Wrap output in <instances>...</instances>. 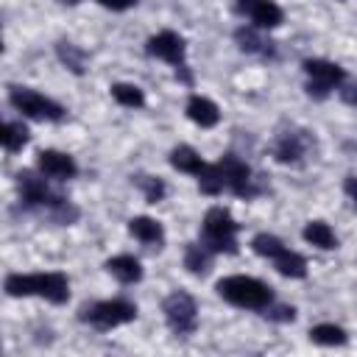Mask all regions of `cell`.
I'll return each instance as SVG.
<instances>
[{
	"label": "cell",
	"mask_w": 357,
	"mask_h": 357,
	"mask_svg": "<svg viewBox=\"0 0 357 357\" xmlns=\"http://www.w3.org/2000/svg\"><path fill=\"white\" fill-rule=\"evenodd\" d=\"M47 176H42L39 170H20L17 173V192H20V204L31 212H45L50 220L70 226L78 220V206L73 201H67L64 195L53 192L45 181Z\"/></svg>",
	"instance_id": "obj_1"
},
{
	"label": "cell",
	"mask_w": 357,
	"mask_h": 357,
	"mask_svg": "<svg viewBox=\"0 0 357 357\" xmlns=\"http://www.w3.org/2000/svg\"><path fill=\"white\" fill-rule=\"evenodd\" d=\"M6 296L25 298L36 296L50 304H67L70 301V279L61 271H42V273H8L3 282Z\"/></svg>",
	"instance_id": "obj_2"
},
{
	"label": "cell",
	"mask_w": 357,
	"mask_h": 357,
	"mask_svg": "<svg viewBox=\"0 0 357 357\" xmlns=\"http://www.w3.org/2000/svg\"><path fill=\"white\" fill-rule=\"evenodd\" d=\"M215 290L226 304L240 307V310H254V312H262L273 301V287L265 284L262 279L245 276V273H234V276L218 279Z\"/></svg>",
	"instance_id": "obj_3"
},
{
	"label": "cell",
	"mask_w": 357,
	"mask_h": 357,
	"mask_svg": "<svg viewBox=\"0 0 357 357\" xmlns=\"http://www.w3.org/2000/svg\"><path fill=\"white\" fill-rule=\"evenodd\" d=\"M240 223L231 218L229 209L223 206H209L204 220H201V243L212 251V254H237L240 243Z\"/></svg>",
	"instance_id": "obj_4"
},
{
	"label": "cell",
	"mask_w": 357,
	"mask_h": 357,
	"mask_svg": "<svg viewBox=\"0 0 357 357\" xmlns=\"http://www.w3.org/2000/svg\"><path fill=\"white\" fill-rule=\"evenodd\" d=\"M137 304L128 301V298H103V301H92V304H84L78 310V321L81 324H89L92 329L98 332H112L117 326H126L137 318Z\"/></svg>",
	"instance_id": "obj_5"
},
{
	"label": "cell",
	"mask_w": 357,
	"mask_h": 357,
	"mask_svg": "<svg viewBox=\"0 0 357 357\" xmlns=\"http://www.w3.org/2000/svg\"><path fill=\"white\" fill-rule=\"evenodd\" d=\"M145 53L151 59H159V61L170 64L173 73H176V78L181 84L192 86V73H190V64H187V45H184V39L176 31H159V33L148 36Z\"/></svg>",
	"instance_id": "obj_6"
},
{
	"label": "cell",
	"mask_w": 357,
	"mask_h": 357,
	"mask_svg": "<svg viewBox=\"0 0 357 357\" xmlns=\"http://www.w3.org/2000/svg\"><path fill=\"white\" fill-rule=\"evenodd\" d=\"M8 103L28 120L39 123H61L67 117V109L56 103L53 98L31 89V86H8Z\"/></svg>",
	"instance_id": "obj_7"
},
{
	"label": "cell",
	"mask_w": 357,
	"mask_h": 357,
	"mask_svg": "<svg viewBox=\"0 0 357 357\" xmlns=\"http://www.w3.org/2000/svg\"><path fill=\"white\" fill-rule=\"evenodd\" d=\"M162 315L176 337H187L198 329V301L187 290H173L162 301Z\"/></svg>",
	"instance_id": "obj_8"
},
{
	"label": "cell",
	"mask_w": 357,
	"mask_h": 357,
	"mask_svg": "<svg viewBox=\"0 0 357 357\" xmlns=\"http://www.w3.org/2000/svg\"><path fill=\"white\" fill-rule=\"evenodd\" d=\"M301 70L307 75V95L315 100L329 98L332 89H340L346 84V70L329 59H304Z\"/></svg>",
	"instance_id": "obj_9"
},
{
	"label": "cell",
	"mask_w": 357,
	"mask_h": 357,
	"mask_svg": "<svg viewBox=\"0 0 357 357\" xmlns=\"http://www.w3.org/2000/svg\"><path fill=\"white\" fill-rule=\"evenodd\" d=\"M218 173H220V181H223V190L237 195V198H245L251 201L254 195H259V184L254 178V170L237 156V153H223L218 162H215Z\"/></svg>",
	"instance_id": "obj_10"
},
{
	"label": "cell",
	"mask_w": 357,
	"mask_h": 357,
	"mask_svg": "<svg viewBox=\"0 0 357 357\" xmlns=\"http://www.w3.org/2000/svg\"><path fill=\"white\" fill-rule=\"evenodd\" d=\"M310 148H312L310 131H304V128H287V131L276 134V139L271 142V156H273L279 165L298 167V165H304Z\"/></svg>",
	"instance_id": "obj_11"
},
{
	"label": "cell",
	"mask_w": 357,
	"mask_h": 357,
	"mask_svg": "<svg viewBox=\"0 0 357 357\" xmlns=\"http://www.w3.org/2000/svg\"><path fill=\"white\" fill-rule=\"evenodd\" d=\"M237 14H243L254 28L262 31H273L284 22V11L276 0H237L234 3Z\"/></svg>",
	"instance_id": "obj_12"
},
{
	"label": "cell",
	"mask_w": 357,
	"mask_h": 357,
	"mask_svg": "<svg viewBox=\"0 0 357 357\" xmlns=\"http://www.w3.org/2000/svg\"><path fill=\"white\" fill-rule=\"evenodd\" d=\"M36 170L53 181H70L78 176V162L64 153V151H56V148H45L36 153Z\"/></svg>",
	"instance_id": "obj_13"
},
{
	"label": "cell",
	"mask_w": 357,
	"mask_h": 357,
	"mask_svg": "<svg viewBox=\"0 0 357 357\" xmlns=\"http://www.w3.org/2000/svg\"><path fill=\"white\" fill-rule=\"evenodd\" d=\"M234 42H237V47L243 50V53H248V56H259V59H276V42H271L265 33H262V28H254V25H240L237 31H234Z\"/></svg>",
	"instance_id": "obj_14"
},
{
	"label": "cell",
	"mask_w": 357,
	"mask_h": 357,
	"mask_svg": "<svg viewBox=\"0 0 357 357\" xmlns=\"http://www.w3.org/2000/svg\"><path fill=\"white\" fill-rule=\"evenodd\" d=\"M128 234L134 240H139L142 245L148 248H162L165 245V229L156 218H148V215H137L128 220Z\"/></svg>",
	"instance_id": "obj_15"
},
{
	"label": "cell",
	"mask_w": 357,
	"mask_h": 357,
	"mask_svg": "<svg viewBox=\"0 0 357 357\" xmlns=\"http://www.w3.org/2000/svg\"><path fill=\"white\" fill-rule=\"evenodd\" d=\"M187 117L198 126V128H215L220 123V109L215 100L204 98V95H190L187 98V106H184Z\"/></svg>",
	"instance_id": "obj_16"
},
{
	"label": "cell",
	"mask_w": 357,
	"mask_h": 357,
	"mask_svg": "<svg viewBox=\"0 0 357 357\" xmlns=\"http://www.w3.org/2000/svg\"><path fill=\"white\" fill-rule=\"evenodd\" d=\"M120 284H137L142 279V262L134 257V254H117V257H109L106 265H103Z\"/></svg>",
	"instance_id": "obj_17"
},
{
	"label": "cell",
	"mask_w": 357,
	"mask_h": 357,
	"mask_svg": "<svg viewBox=\"0 0 357 357\" xmlns=\"http://www.w3.org/2000/svg\"><path fill=\"white\" fill-rule=\"evenodd\" d=\"M170 167L173 170H178V173H187V176H201V170L206 167V162L201 159V153L192 148V145H176L173 151H170Z\"/></svg>",
	"instance_id": "obj_18"
},
{
	"label": "cell",
	"mask_w": 357,
	"mask_h": 357,
	"mask_svg": "<svg viewBox=\"0 0 357 357\" xmlns=\"http://www.w3.org/2000/svg\"><path fill=\"white\" fill-rule=\"evenodd\" d=\"M301 237H304L310 245L321 248V251L337 248V234H335V229H332L326 220H310V223L301 229Z\"/></svg>",
	"instance_id": "obj_19"
},
{
	"label": "cell",
	"mask_w": 357,
	"mask_h": 357,
	"mask_svg": "<svg viewBox=\"0 0 357 357\" xmlns=\"http://www.w3.org/2000/svg\"><path fill=\"white\" fill-rule=\"evenodd\" d=\"M56 56H59V61H61L73 75H84V73H86V50L78 47L75 42L59 39V42H56Z\"/></svg>",
	"instance_id": "obj_20"
},
{
	"label": "cell",
	"mask_w": 357,
	"mask_h": 357,
	"mask_svg": "<svg viewBox=\"0 0 357 357\" xmlns=\"http://www.w3.org/2000/svg\"><path fill=\"white\" fill-rule=\"evenodd\" d=\"M271 262H273L276 273H282V276H287V279H304V276H307V259H304L298 251H290L287 245H284Z\"/></svg>",
	"instance_id": "obj_21"
},
{
	"label": "cell",
	"mask_w": 357,
	"mask_h": 357,
	"mask_svg": "<svg viewBox=\"0 0 357 357\" xmlns=\"http://www.w3.org/2000/svg\"><path fill=\"white\" fill-rule=\"evenodd\" d=\"M184 268L192 276L209 273V268H212V251L204 243H187V248H184Z\"/></svg>",
	"instance_id": "obj_22"
},
{
	"label": "cell",
	"mask_w": 357,
	"mask_h": 357,
	"mask_svg": "<svg viewBox=\"0 0 357 357\" xmlns=\"http://www.w3.org/2000/svg\"><path fill=\"white\" fill-rule=\"evenodd\" d=\"M31 139V131L25 128L22 120H6L3 126V148L6 153H20Z\"/></svg>",
	"instance_id": "obj_23"
},
{
	"label": "cell",
	"mask_w": 357,
	"mask_h": 357,
	"mask_svg": "<svg viewBox=\"0 0 357 357\" xmlns=\"http://www.w3.org/2000/svg\"><path fill=\"white\" fill-rule=\"evenodd\" d=\"M310 340L318 346H346L349 343V332L337 324H315L310 329Z\"/></svg>",
	"instance_id": "obj_24"
},
{
	"label": "cell",
	"mask_w": 357,
	"mask_h": 357,
	"mask_svg": "<svg viewBox=\"0 0 357 357\" xmlns=\"http://www.w3.org/2000/svg\"><path fill=\"white\" fill-rule=\"evenodd\" d=\"M131 181L139 187V192H142V198H145L148 204H159V201H165V195H167V184H165L159 176L137 173V176H131Z\"/></svg>",
	"instance_id": "obj_25"
},
{
	"label": "cell",
	"mask_w": 357,
	"mask_h": 357,
	"mask_svg": "<svg viewBox=\"0 0 357 357\" xmlns=\"http://www.w3.org/2000/svg\"><path fill=\"white\" fill-rule=\"evenodd\" d=\"M112 98L126 109H142L145 106V92L137 84H126V81L112 84Z\"/></svg>",
	"instance_id": "obj_26"
},
{
	"label": "cell",
	"mask_w": 357,
	"mask_h": 357,
	"mask_svg": "<svg viewBox=\"0 0 357 357\" xmlns=\"http://www.w3.org/2000/svg\"><path fill=\"white\" fill-rule=\"evenodd\" d=\"M251 248H254V254H259L265 259H273L284 248V243L276 234H271V231H259V234L251 237Z\"/></svg>",
	"instance_id": "obj_27"
},
{
	"label": "cell",
	"mask_w": 357,
	"mask_h": 357,
	"mask_svg": "<svg viewBox=\"0 0 357 357\" xmlns=\"http://www.w3.org/2000/svg\"><path fill=\"white\" fill-rule=\"evenodd\" d=\"M262 315L268 321H273V324H293L296 321V307L293 304H276V301H271L262 310Z\"/></svg>",
	"instance_id": "obj_28"
},
{
	"label": "cell",
	"mask_w": 357,
	"mask_h": 357,
	"mask_svg": "<svg viewBox=\"0 0 357 357\" xmlns=\"http://www.w3.org/2000/svg\"><path fill=\"white\" fill-rule=\"evenodd\" d=\"M95 3H100L103 8H112V11H128L137 6V0H95Z\"/></svg>",
	"instance_id": "obj_29"
},
{
	"label": "cell",
	"mask_w": 357,
	"mask_h": 357,
	"mask_svg": "<svg viewBox=\"0 0 357 357\" xmlns=\"http://www.w3.org/2000/svg\"><path fill=\"white\" fill-rule=\"evenodd\" d=\"M343 192L357 204V176H346L343 178Z\"/></svg>",
	"instance_id": "obj_30"
},
{
	"label": "cell",
	"mask_w": 357,
	"mask_h": 357,
	"mask_svg": "<svg viewBox=\"0 0 357 357\" xmlns=\"http://www.w3.org/2000/svg\"><path fill=\"white\" fill-rule=\"evenodd\" d=\"M343 100H346L349 106H354V109H357V86H349V89H343Z\"/></svg>",
	"instance_id": "obj_31"
},
{
	"label": "cell",
	"mask_w": 357,
	"mask_h": 357,
	"mask_svg": "<svg viewBox=\"0 0 357 357\" xmlns=\"http://www.w3.org/2000/svg\"><path fill=\"white\" fill-rule=\"evenodd\" d=\"M59 3H61V6H78L81 0H59Z\"/></svg>",
	"instance_id": "obj_32"
}]
</instances>
